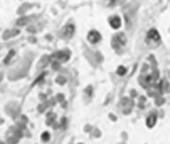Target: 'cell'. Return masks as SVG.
Segmentation results:
<instances>
[{"label": "cell", "mask_w": 170, "mask_h": 144, "mask_svg": "<svg viewBox=\"0 0 170 144\" xmlns=\"http://www.w3.org/2000/svg\"><path fill=\"white\" fill-rule=\"evenodd\" d=\"M87 40L89 42L95 44V43H97L101 40V34L97 32V31L92 30V31H90L87 34Z\"/></svg>", "instance_id": "cell-1"}, {"label": "cell", "mask_w": 170, "mask_h": 144, "mask_svg": "<svg viewBox=\"0 0 170 144\" xmlns=\"http://www.w3.org/2000/svg\"><path fill=\"white\" fill-rule=\"evenodd\" d=\"M147 39L149 41L157 42L160 41V35L156 29H151V30L149 31V33L147 34Z\"/></svg>", "instance_id": "cell-2"}, {"label": "cell", "mask_w": 170, "mask_h": 144, "mask_svg": "<svg viewBox=\"0 0 170 144\" xmlns=\"http://www.w3.org/2000/svg\"><path fill=\"white\" fill-rule=\"evenodd\" d=\"M75 32V27L73 24H68V25H66L64 27L63 30V35L66 37V38H70L72 37L73 33Z\"/></svg>", "instance_id": "cell-3"}, {"label": "cell", "mask_w": 170, "mask_h": 144, "mask_svg": "<svg viewBox=\"0 0 170 144\" xmlns=\"http://www.w3.org/2000/svg\"><path fill=\"white\" fill-rule=\"evenodd\" d=\"M110 25L113 29H119L121 26V20L119 16H114L110 20Z\"/></svg>", "instance_id": "cell-4"}, {"label": "cell", "mask_w": 170, "mask_h": 144, "mask_svg": "<svg viewBox=\"0 0 170 144\" xmlns=\"http://www.w3.org/2000/svg\"><path fill=\"white\" fill-rule=\"evenodd\" d=\"M126 42V37L123 33H119L115 36L114 38V43L115 44H119V46L124 45Z\"/></svg>", "instance_id": "cell-5"}, {"label": "cell", "mask_w": 170, "mask_h": 144, "mask_svg": "<svg viewBox=\"0 0 170 144\" xmlns=\"http://www.w3.org/2000/svg\"><path fill=\"white\" fill-rule=\"evenodd\" d=\"M156 122H157V116L154 115H151L148 117L147 119V125H148V127L151 128V127H153L154 125L156 124Z\"/></svg>", "instance_id": "cell-6"}, {"label": "cell", "mask_w": 170, "mask_h": 144, "mask_svg": "<svg viewBox=\"0 0 170 144\" xmlns=\"http://www.w3.org/2000/svg\"><path fill=\"white\" fill-rule=\"evenodd\" d=\"M15 55V51L14 50H11V51L9 52V53L7 54V56L5 57V63H8V62L10 61V60L12 59V57Z\"/></svg>", "instance_id": "cell-7"}, {"label": "cell", "mask_w": 170, "mask_h": 144, "mask_svg": "<svg viewBox=\"0 0 170 144\" xmlns=\"http://www.w3.org/2000/svg\"><path fill=\"white\" fill-rule=\"evenodd\" d=\"M117 74L120 75V76H123V75L126 73V68L123 67V66H120L118 68H117Z\"/></svg>", "instance_id": "cell-8"}, {"label": "cell", "mask_w": 170, "mask_h": 144, "mask_svg": "<svg viewBox=\"0 0 170 144\" xmlns=\"http://www.w3.org/2000/svg\"><path fill=\"white\" fill-rule=\"evenodd\" d=\"M27 21H28V19H27V18H25V17L21 18L20 20H18L17 24H18V25H24V24L27 23Z\"/></svg>", "instance_id": "cell-9"}, {"label": "cell", "mask_w": 170, "mask_h": 144, "mask_svg": "<svg viewBox=\"0 0 170 144\" xmlns=\"http://www.w3.org/2000/svg\"><path fill=\"white\" fill-rule=\"evenodd\" d=\"M41 137H42V140L45 141H47L49 139H50V134H49L48 133H42Z\"/></svg>", "instance_id": "cell-10"}]
</instances>
